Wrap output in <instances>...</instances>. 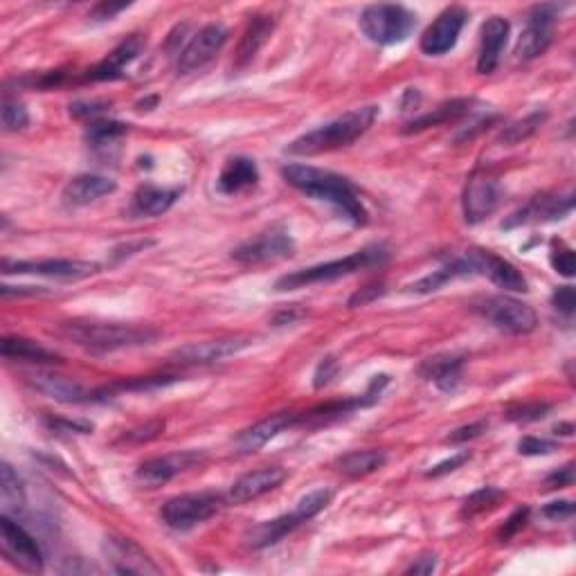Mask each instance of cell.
Listing matches in <instances>:
<instances>
[{"label": "cell", "mask_w": 576, "mask_h": 576, "mask_svg": "<svg viewBox=\"0 0 576 576\" xmlns=\"http://www.w3.org/2000/svg\"><path fill=\"white\" fill-rule=\"evenodd\" d=\"M282 176L297 192L331 205L351 225H367L369 212L360 201L356 187L345 176L311 165H286L282 167Z\"/></svg>", "instance_id": "1"}, {"label": "cell", "mask_w": 576, "mask_h": 576, "mask_svg": "<svg viewBox=\"0 0 576 576\" xmlns=\"http://www.w3.org/2000/svg\"><path fill=\"white\" fill-rule=\"evenodd\" d=\"M376 115L378 106L374 104L354 108V111L333 117V120L320 124L318 129L306 131L300 138H295L286 147V153H291V156H318V153L345 149L369 131Z\"/></svg>", "instance_id": "2"}, {"label": "cell", "mask_w": 576, "mask_h": 576, "mask_svg": "<svg viewBox=\"0 0 576 576\" xmlns=\"http://www.w3.org/2000/svg\"><path fill=\"white\" fill-rule=\"evenodd\" d=\"M61 333L75 345L97 354L120 351L131 347L151 345L158 338V331L151 327H138V324L120 322H66L61 324Z\"/></svg>", "instance_id": "3"}, {"label": "cell", "mask_w": 576, "mask_h": 576, "mask_svg": "<svg viewBox=\"0 0 576 576\" xmlns=\"http://www.w3.org/2000/svg\"><path fill=\"white\" fill-rule=\"evenodd\" d=\"M387 257H390V252H387L383 246H367L363 250L351 252V255L342 259L324 261V264L295 270V273L279 277L275 282V291H297V288H304V286L336 282V279L354 275L358 273V270L381 266L385 264Z\"/></svg>", "instance_id": "4"}, {"label": "cell", "mask_w": 576, "mask_h": 576, "mask_svg": "<svg viewBox=\"0 0 576 576\" xmlns=\"http://www.w3.org/2000/svg\"><path fill=\"white\" fill-rule=\"evenodd\" d=\"M360 32L376 45L403 43L417 27V14L403 5H369L360 14Z\"/></svg>", "instance_id": "5"}, {"label": "cell", "mask_w": 576, "mask_h": 576, "mask_svg": "<svg viewBox=\"0 0 576 576\" xmlns=\"http://www.w3.org/2000/svg\"><path fill=\"white\" fill-rule=\"evenodd\" d=\"M225 500L221 493L214 491H201V493H183L176 498L167 500L162 504L160 516L167 527L176 531L194 529L201 522L214 518L225 507Z\"/></svg>", "instance_id": "6"}, {"label": "cell", "mask_w": 576, "mask_h": 576, "mask_svg": "<svg viewBox=\"0 0 576 576\" xmlns=\"http://www.w3.org/2000/svg\"><path fill=\"white\" fill-rule=\"evenodd\" d=\"M486 320H489L495 329L507 331L511 336H525L531 333L538 324V315L529 304L516 300L509 295H491L484 297L482 302L475 304Z\"/></svg>", "instance_id": "7"}, {"label": "cell", "mask_w": 576, "mask_h": 576, "mask_svg": "<svg viewBox=\"0 0 576 576\" xmlns=\"http://www.w3.org/2000/svg\"><path fill=\"white\" fill-rule=\"evenodd\" d=\"M0 545H3V554L12 565L23 572H41L45 565V558L41 552V545L25 527L3 513L0 518Z\"/></svg>", "instance_id": "8"}, {"label": "cell", "mask_w": 576, "mask_h": 576, "mask_svg": "<svg viewBox=\"0 0 576 576\" xmlns=\"http://www.w3.org/2000/svg\"><path fill=\"white\" fill-rule=\"evenodd\" d=\"M295 250L293 237L288 234V230L279 228H270L266 232L257 234L248 241H243L241 246L232 250V259L239 261L243 266H259V264H268V261H279L291 257Z\"/></svg>", "instance_id": "9"}, {"label": "cell", "mask_w": 576, "mask_h": 576, "mask_svg": "<svg viewBox=\"0 0 576 576\" xmlns=\"http://www.w3.org/2000/svg\"><path fill=\"white\" fill-rule=\"evenodd\" d=\"M563 5H536L529 12L527 25L516 43V57L531 61L545 54L554 41V23Z\"/></svg>", "instance_id": "10"}, {"label": "cell", "mask_w": 576, "mask_h": 576, "mask_svg": "<svg viewBox=\"0 0 576 576\" xmlns=\"http://www.w3.org/2000/svg\"><path fill=\"white\" fill-rule=\"evenodd\" d=\"M228 27L223 23H207L198 30L192 39L187 41L183 50L178 52V75H192V72L207 66L216 54L223 50L225 41H228Z\"/></svg>", "instance_id": "11"}, {"label": "cell", "mask_w": 576, "mask_h": 576, "mask_svg": "<svg viewBox=\"0 0 576 576\" xmlns=\"http://www.w3.org/2000/svg\"><path fill=\"white\" fill-rule=\"evenodd\" d=\"M468 21V12L464 7L453 5L441 12L435 21L428 25V30L421 36V52L428 57H441L450 52L459 41L464 25Z\"/></svg>", "instance_id": "12"}, {"label": "cell", "mask_w": 576, "mask_h": 576, "mask_svg": "<svg viewBox=\"0 0 576 576\" xmlns=\"http://www.w3.org/2000/svg\"><path fill=\"white\" fill-rule=\"evenodd\" d=\"M99 270L97 264L79 259H41V261H12L3 259L5 275H41L52 279H86Z\"/></svg>", "instance_id": "13"}, {"label": "cell", "mask_w": 576, "mask_h": 576, "mask_svg": "<svg viewBox=\"0 0 576 576\" xmlns=\"http://www.w3.org/2000/svg\"><path fill=\"white\" fill-rule=\"evenodd\" d=\"M252 345L250 336H230L219 340H203V342H189L185 347H178L171 358L180 365H212L221 363L225 358H232L241 354L243 349Z\"/></svg>", "instance_id": "14"}, {"label": "cell", "mask_w": 576, "mask_h": 576, "mask_svg": "<svg viewBox=\"0 0 576 576\" xmlns=\"http://www.w3.org/2000/svg\"><path fill=\"white\" fill-rule=\"evenodd\" d=\"M203 459L205 453H198V450H178V453L153 457L149 462L140 464L138 471H135V480L147 486V489H158V486L174 480L176 475L185 473L187 468L201 464Z\"/></svg>", "instance_id": "15"}, {"label": "cell", "mask_w": 576, "mask_h": 576, "mask_svg": "<svg viewBox=\"0 0 576 576\" xmlns=\"http://www.w3.org/2000/svg\"><path fill=\"white\" fill-rule=\"evenodd\" d=\"M574 210V192L567 194H540L534 196L531 201L520 207L518 212H513L507 221L502 223V228H518V225H531V223H549L565 219L567 214Z\"/></svg>", "instance_id": "16"}, {"label": "cell", "mask_w": 576, "mask_h": 576, "mask_svg": "<svg viewBox=\"0 0 576 576\" xmlns=\"http://www.w3.org/2000/svg\"><path fill=\"white\" fill-rule=\"evenodd\" d=\"M502 198V187L498 180L486 174H473L468 178V183L464 187V198H462V210L466 223H482L484 219L498 210Z\"/></svg>", "instance_id": "17"}, {"label": "cell", "mask_w": 576, "mask_h": 576, "mask_svg": "<svg viewBox=\"0 0 576 576\" xmlns=\"http://www.w3.org/2000/svg\"><path fill=\"white\" fill-rule=\"evenodd\" d=\"M104 554L117 574H160V565L153 563V558L131 538L124 536H106Z\"/></svg>", "instance_id": "18"}, {"label": "cell", "mask_w": 576, "mask_h": 576, "mask_svg": "<svg viewBox=\"0 0 576 576\" xmlns=\"http://www.w3.org/2000/svg\"><path fill=\"white\" fill-rule=\"evenodd\" d=\"M468 257L473 261L475 275H484L489 277L495 286L504 288V291H513V293H527V279L522 277L520 270L511 264V261L502 259L495 255V252L489 250H466Z\"/></svg>", "instance_id": "19"}, {"label": "cell", "mask_w": 576, "mask_h": 576, "mask_svg": "<svg viewBox=\"0 0 576 576\" xmlns=\"http://www.w3.org/2000/svg\"><path fill=\"white\" fill-rule=\"evenodd\" d=\"M511 25L507 18L491 16L486 18L480 32V50H477V72L480 75H493L500 66L502 52L507 48Z\"/></svg>", "instance_id": "20"}, {"label": "cell", "mask_w": 576, "mask_h": 576, "mask_svg": "<svg viewBox=\"0 0 576 576\" xmlns=\"http://www.w3.org/2000/svg\"><path fill=\"white\" fill-rule=\"evenodd\" d=\"M286 471L282 466H266L259 468V471H252L241 475L239 480H234L228 491V502L230 504H246L250 500H257L261 495H266L268 491L277 489L279 484L286 480Z\"/></svg>", "instance_id": "21"}, {"label": "cell", "mask_w": 576, "mask_h": 576, "mask_svg": "<svg viewBox=\"0 0 576 576\" xmlns=\"http://www.w3.org/2000/svg\"><path fill=\"white\" fill-rule=\"evenodd\" d=\"M300 426V414L295 412H277L270 417L257 421L255 426H250L237 437L239 453H255L261 446H266L270 439L282 435L284 430Z\"/></svg>", "instance_id": "22"}, {"label": "cell", "mask_w": 576, "mask_h": 576, "mask_svg": "<svg viewBox=\"0 0 576 576\" xmlns=\"http://www.w3.org/2000/svg\"><path fill=\"white\" fill-rule=\"evenodd\" d=\"M27 383H30L36 392H41L50 399L59 403H86L93 401V394L84 390V385H79L72 378L52 374V372H34L27 374Z\"/></svg>", "instance_id": "23"}, {"label": "cell", "mask_w": 576, "mask_h": 576, "mask_svg": "<svg viewBox=\"0 0 576 576\" xmlns=\"http://www.w3.org/2000/svg\"><path fill=\"white\" fill-rule=\"evenodd\" d=\"M144 50V39L140 34H131L129 39H124L117 48L108 54L104 61H99L97 66L88 72L90 81H113L124 77V68L131 61L138 59V54Z\"/></svg>", "instance_id": "24"}, {"label": "cell", "mask_w": 576, "mask_h": 576, "mask_svg": "<svg viewBox=\"0 0 576 576\" xmlns=\"http://www.w3.org/2000/svg\"><path fill=\"white\" fill-rule=\"evenodd\" d=\"M259 183L257 162L248 156H234L225 160L219 178H216V189L225 196H234L246 192Z\"/></svg>", "instance_id": "25"}, {"label": "cell", "mask_w": 576, "mask_h": 576, "mask_svg": "<svg viewBox=\"0 0 576 576\" xmlns=\"http://www.w3.org/2000/svg\"><path fill=\"white\" fill-rule=\"evenodd\" d=\"M306 520L300 511L293 509L291 513H284V516H279L275 520H266V522H259V525L250 527L248 534H246V543L252 549H264L270 545H277L279 540L286 538L288 534H293V531L304 525Z\"/></svg>", "instance_id": "26"}, {"label": "cell", "mask_w": 576, "mask_h": 576, "mask_svg": "<svg viewBox=\"0 0 576 576\" xmlns=\"http://www.w3.org/2000/svg\"><path fill=\"white\" fill-rule=\"evenodd\" d=\"M183 194L180 187H158V185H142L138 187V192L133 194V203H131V214L133 216H162L169 212L174 203Z\"/></svg>", "instance_id": "27"}, {"label": "cell", "mask_w": 576, "mask_h": 576, "mask_svg": "<svg viewBox=\"0 0 576 576\" xmlns=\"http://www.w3.org/2000/svg\"><path fill=\"white\" fill-rule=\"evenodd\" d=\"M115 189L117 183L111 178L97 174H81L77 178H72L66 189H63V201L72 207H84L95 203L97 198L113 194Z\"/></svg>", "instance_id": "28"}, {"label": "cell", "mask_w": 576, "mask_h": 576, "mask_svg": "<svg viewBox=\"0 0 576 576\" xmlns=\"http://www.w3.org/2000/svg\"><path fill=\"white\" fill-rule=\"evenodd\" d=\"M462 367H464V356L441 354V356L423 360L419 367V374L435 383L441 392H455L459 383H462Z\"/></svg>", "instance_id": "29"}, {"label": "cell", "mask_w": 576, "mask_h": 576, "mask_svg": "<svg viewBox=\"0 0 576 576\" xmlns=\"http://www.w3.org/2000/svg\"><path fill=\"white\" fill-rule=\"evenodd\" d=\"M471 275H475L473 261H471V257H468V252H464L462 257H453L450 261H446V264L441 266V268L432 270L430 275L421 277L419 282H414L410 286V291L412 293H421V295L435 293V291H439V288H444L448 282H453V279L471 277Z\"/></svg>", "instance_id": "30"}, {"label": "cell", "mask_w": 576, "mask_h": 576, "mask_svg": "<svg viewBox=\"0 0 576 576\" xmlns=\"http://www.w3.org/2000/svg\"><path fill=\"white\" fill-rule=\"evenodd\" d=\"M471 108H473V99H450V102H444L437 108H432L430 113L414 117V120L405 124L403 133H419V131L432 129V126L457 122V120H462L464 115L471 113Z\"/></svg>", "instance_id": "31"}, {"label": "cell", "mask_w": 576, "mask_h": 576, "mask_svg": "<svg viewBox=\"0 0 576 576\" xmlns=\"http://www.w3.org/2000/svg\"><path fill=\"white\" fill-rule=\"evenodd\" d=\"M275 30L273 16H252L246 27V32L241 36L239 50H237V68H246L248 63L257 57V52L264 48L268 36Z\"/></svg>", "instance_id": "32"}, {"label": "cell", "mask_w": 576, "mask_h": 576, "mask_svg": "<svg viewBox=\"0 0 576 576\" xmlns=\"http://www.w3.org/2000/svg\"><path fill=\"white\" fill-rule=\"evenodd\" d=\"M0 351L7 360H23V363H36V365H57L61 363V356L54 351L45 349L39 342L21 336H7L0 342Z\"/></svg>", "instance_id": "33"}, {"label": "cell", "mask_w": 576, "mask_h": 576, "mask_svg": "<svg viewBox=\"0 0 576 576\" xmlns=\"http://www.w3.org/2000/svg\"><path fill=\"white\" fill-rule=\"evenodd\" d=\"M385 464V450H354L338 459V471L347 477H365L381 471Z\"/></svg>", "instance_id": "34"}, {"label": "cell", "mask_w": 576, "mask_h": 576, "mask_svg": "<svg viewBox=\"0 0 576 576\" xmlns=\"http://www.w3.org/2000/svg\"><path fill=\"white\" fill-rule=\"evenodd\" d=\"M0 502H3V509L5 513H9V516L23 511L27 502L23 480L7 462L0 466Z\"/></svg>", "instance_id": "35"}, {"label": "cell", "mask_w": 576, "mask_h": 576, "mask_svg": "<svg viewBox=\"0 0 576 576\" xmlns=\"http://www.w3.org/2000/svg\"><path fill=\"white\" fill-rule=\"evenodd\" d=\"M129 131V126L122 124V122H104V120H95L88 124V131H86V140L90 142V147L95 149H104V147H111L117 140L126 135Z\"/></svg>", "instance_id": "36"}, {"label": "cell", "mask_w": 576, "mask_h": 576, "mask_svg": "<svg viewBox=\"0 0 576 576\" xmlns=\"http://www.w3.org/2000/svg\"><path fill=\"white\" fill-rule=\"evenodd\" d=\"M547 120V111H534L529 113L527 117H522V120L509 124L507 129L502 131L500 135V142L504 144H518L522 140H527L529 135H534L538 131V126Z\"/></svg>", "instance_id": "37"}, {"label": "cell", "mask_w": 576, "mask_h": 576, "mask_svg": "<svg viewBox=\"0 0 576 576\" xmlns=\"http://www.w3.org/2000/svg\"><path fill=\"white\" fill-rule=\"evenodd\" d=\"M500 500H504V491L495 489V486H482L480 491H475L468 495L464 500V507H462V516L464 518H475L480 516V513L493 509L495 504Z\"/></svg>", "instance_id": "38"}, {"label": "cell", "mask_w": 576, "mask_h": 576, "mask_svg": "<svg viewBox=\"0 0 576 576\" xmlns=\"http://www.w3.org/2000/svg\"><path fill=\"white\" fill-rule=\"evenodd\" d=\"M331 500H333V491L331 489H315L311 493H306L304 498L297 502L295 509L300 511L306 520H311V518L318 516L320 511L327 509L329 504H331Z\"/></svg>", "instance_id": "39"}, {"label": "cell", "mask_w": 576, "mask_h": 576, "mask_svg": "<svg viewBox=\"0 0 576 576\" xmlns=\"http://www.w3.org/2000/svg\"><path fill=\"white\" fill-rule=\"evenodd\" d=\"M30 124V113L18 99L5 97L3 102V126L5 131H23Z\"/></svg>", "instance_id": "40"}, {"label": "cell", "mask_w": 576, "mask_h": 576, "mask_svg": "<svg viewBox=\"0 0 576 576\" xmlns=\"http://www.w3.org/2000/svg\"><path fill=\"white\" fill-rule=\"evenodd\" d=\"M549 410H552V405H547V403H525V405H518V408L507 410V414H504V417H507L509 421L531 423V421L545 419Z\"/></svg>", "instance_id": "41"}, {"label": "cell", "mask_w": 576, "mask_h": 576, "mask_svg": "<svg viewBox=\"0 0 576 576\" xmlns=\"http://www.w3.org/2000/svg\"><path fill=\"white\" fill-rule=\"evenodd\" d=\"M549 261H552V268L556 270L558 275L563 277H574V270H576V259H574V250L563 246V243H558V248L552 250V255H549Z\"/></svg>", "instance_id": "42"}, {"label": "cell", "mask_w": 576, "mask_h": 576, "mask_svg": "<svg viewBox=\"0 0 576 576\" xmlns=\"http://www.w3.org/2000/svg\"><path fill=\"white\" fill-rule=\"evenodd\" d=\"M552 306H554V309H556L558 313H563L565 318H572L574 306H576L574 288H572V286H561V288H556V293L552 295Z\"/></svg>", "instance_id": "43"}, {"label": "cell", "mask_w": 576, "mask_h": 576, "mask_svg": "<svg viewBox=\"0 0 576 576\" xmlns=\"http://www.w3.org/2000/svg\"><path fill=\"white\" fill-rule=\"evenodd\" d=\"M518 450H520V455H549L556 450V444L554 441H547L540 437H525V439H520Z\"/></svg>", "instance_id": "44"}, {"label": "cell", "mask_w": 576, "mask_h": 576, "mask_svg": "<svg viewBox=\"0 0 576 576\" xmlns=\"http://www.w3.org/2000/svg\"><path fill=\"white\" fill-rule=\"evenodd\" d=\"M527 518H529V509L522 507L518 511L511 513V518L504 522V527L498 531V538L500 540H509L518 534V531L527 525Z\"/></svg>", "instance_id": "45"}, {"label": "cell", "mask_w": 576, "mask_h": 576, "mask_svg": "<svg viewBox=\"0 0 576 576\" xmlns=\"http://www.w3.org/2000/svg\"><path fill=\"white\" fill-rule=\"evenodd\" d=\"M489 428V423L486 421H475L471 426H464V428H457L453 435H448V444H464V441H471L475 437H480L482 432H486Z\"/></svg>", "instance_id": "46"}, {"label": "cell", "mask_w": 576, "mask_h": 576, "mask_svg": "<svg viewBox=\"0 0 576 576\" xmlns=\"http://www.w3.org/2000/svg\"><path fill=\"white\" fill-rule=\"evenodd\" d=\"M543 516L549 520H567L574 516V502L572 500H556L543 507Z\"/></svg>", "instance_id": "47"}, {"label": "cell", "mask_w": 576, "mask_h": 576, "mask_svg": "<svg viewBox=\"0 0 576 576\" xmlns=\"http://www.w3.org/2000/svg\"><path fill=\"white\" fill-rule=\"evenodd\" d=\"M468 459H471V455H468V450H462V453L453 455L450 459H446V462H441V464H437V466H432L430 471L426 473V477H441V475H446V473H453L455 468H459L462 464H466Z\"/></svg>", "instance_id": "48"}, {"label": "cell", "mask_w": 576, "mask_h": 576, "mask_svg": "<svg viewBox=\"0 0 576 576\" xmlns=\"http://www.w3.org/2000/svg\"><path fill=\"white\" fill-rule=\"evenodd\" d=\"M547 489H565V486L574 484V464H565L552 475H547Z\"/></svg>", "instance_id": "49"}, {"label": "cell", "mask_w": 576, "mask_h": 576, "mask_svg": "<svg viewBox=\"0 0 576 576\" xmlns=\"http://www.w3.org/2000/svg\"><path fill=\"white\" fill-rule=\"evenodd\" d=\"M108 108H111V104H106V102H77L70 106V113L75 117H93V122H95V117L106 113Z\"/></svg>", "instance_id": "50"}, {"label": "cell", "mask_w": 576, "mask_h": 576, "mask_svg": "<svg viewBox=\"0 0 576 576\" xmlns=\"http://www.w3.org/2000/svg\"><path fill=\"white\" fill-rule=\"evenodd\" d=\"M385 291L381 284H374V286H367V288H360L356 295L349 297V309H356V306H365L369 302H374L381 297Z\"/></svg>", "instance_id": "51"}, {"label": "cell", "mask_w": 576, "mask_h": 576, "mask_svg": "<svg viewBox=\"0 0 576 576\" xmlns=\"http://www.w3.org/2000/svg\"><path fill=\"white\" fill-rule=\"evenodd\" d=\"M48 426L54 432H79V435H86V432L93 430V426H90V423L66 421V419H48Z\"/></svg>", "instance_id": "52"}, {"label": "cell", "mask_w": 576, "mask_h": 576, "mask_svg": "<svg viewBox=\"0 0 576 576\" xmlns=\"http://www.w3.org/2000/svg\"><path fill=\"white\" fill-rule=\"evenodd\" d=\"M336 374H338L336 358H324L318 367V372H315V387H322V385L331 383V378Z\"/></svg>", "instance_id": "53"}, {"label": "cell", "mask_w": 576, "mask_h": 576, "mask_svg": "<svg viewBox=\"0 0 576 576\" xmlns=\"http://www.w3.org/2000/svg\"><path fill=\"white\" fill-rule=\"evenodd\" d=\"M437 570V556L435 554H426L414 561L405 574H421V576H428Z\"/></svg>", "instance_id": "54"}, {"label": "cell", "mask_w": 576, "mask_h": 576, "mask_svg": "<svg viewBox=\"0 0 576 576\" xmlns=\"http://www.w3.org/2000/svg\"><path fill=\"white\" fill-rule=\"evenodd\" d=\"M129 7V5H111V3H102V5H97L93 12H90V16L95 18V21H111L113 16H117L120 12H124V9Z\"/></svg>", "instance_id": "55"}, {"label": "cell", "mask_w": 576, "mask_h": 576, "mask_svg": "<svg viewBox=\"0 0 576 576\" xmlns=\"http://www.w3.org/2000/svg\"><path fill=\"white\" fill-rule=\"evenodd\" d=\"M556 435H565V437H570L572 432H574V426L572 423H561V426H556Z\"/></svg>", "instance_id": "56"}]
</instances>
